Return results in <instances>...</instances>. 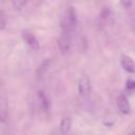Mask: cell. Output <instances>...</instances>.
Listing matches in <instances>:
<instances>
[{
	"label": "cell",
	"mask_w": 135,
	"mask_h": 135,
	"mask_svg": "<svg viewBox=\"0 0 135 135\" xmlns=\"http://www.w3.org/2000/svg\"><path fill=\"white\" fill-rule=\"evenodd\" d=\"M60 24H61V34H65L70 36L73 35L77 24V15L74 7L70 6L65 9V12L61 17Z\"/></svg>",
	"instance_id": "1"
},
{
	"label": "cell",
	"mask_w": 135,
	"mask_h": 135,
	"mask_svg": "<svg viewBox=\"0 0 135 135\" xmlns=\"http://www.w3.org/2000/svg\"><path fill=\"white\" fill-rule=\"evenodd\" d=\"M78 92L80 96L83 98H86L91 94V81L88 75L83 74L80 76L79 81H78Z\"/></svg>",
	"instance_id": "2"
},
{
	"label": "cell",
	"mask_w": 135,
	"mask_h": 135,
	"mask_svg": "<svg viewBox=\"0 0 135 135\" xmlns=\"http://www.w3.org/2000/svg\"><path fill=\"white\" fill-rule=\"evenodd\" d=\"M58 46L62 54L69 53L71 51V46H72V36L65 35V34H60V36L58 38Z\"/></svg>",
	"instance_id": "3"
},
{
	"label": "cell",
	"mask_w": 135,
	"mask_h": 135,
	"mask_svg": "<svg viewBox=\"0 0 135 135\" xmlns=\"http://www.w3.org/2000/svg\"><path fill=\"white\" fill-rule=\"evenodd\" d=\"M22 38L24 40V42L34 51H38L40 45H39V41L36 38V36L31 33L30 31H23L22 32Z\"/></svg>",
	"instance_id": "4"
},
{
	"label": "cell",
	"mask_w": 135,
	"mask_h": 135,
	"mask_svg": "<svg viewBox=\"0 0 135 135\" xmlns=\"http://www.w3.org/2000/svg\"><path fill=\"white\" fill-rule=\"evenodd\" d=\"M117 107H118V110L120 111V113H122V114L128 115L131 113V105H130V102H129V100L124 94H120L118 96Z\"/></svg>",
	"instance_id": "5"
},
{
	"label": "cell",
	"mask_w": 135,
	"mask_h": 135,
	"mask_svg": "<svg viewBox=\"0 0 135 135\" xmlns=\"http://www.w3.org/2000/svg\"><path fill=\"white\" fill-rule=\"evenodd\" d=\"M120 63H121V66L123 68L124 71H127L128 73H135V61L127 56V55H122L121 56V59H120Z\"/></svg>",
	"instance_id": "6"
},
{
	"label": "cell",
	"mask_w": 135,
	"mask_h": 135,
	"mask_svg": "<svg viewBox=\"0 0 135 135\" xmlns=\"http://www.w3.org/2000/svg\"><path fill=\"white\" fill-rule=\"evenodd\" d=\"M71 127H72V119L66 116L63 117L60 121V132L62 135H68L71 131Z\"/></svg>",
	"instance_id": "7"
},
{
	"label": "cell",
	"mask_w": 135,
	"mask_h": 135,
	"mask_svg": "<svg viewBox=\"0 0 135 135\" xmlns=\"http://www.w3.org/2000/svg\"><path fill=\"white\" fill-rule=\"evenodd\" d=\"M127 89H128V90H131V91H132V90H135V81L132 80V79L129 80V81H128V84H127Z\"/></svg>",
	"instance_id": "8"
},
{
	"label": "cell",
	"mask_w": 135,
	"mask_h": 135,
	"mask_svg": "<svg viewBox=\"0 0 135 135\" xmlns=\"http://www.w3.org/2000/svg\"><path fill=\"white\" fill-rule=\"evenodd\" d=\"M131 135H135V132H134V133H132V134H131Z\"/></svg>",
	"instance_id": "9"
}]
</instances>
